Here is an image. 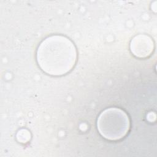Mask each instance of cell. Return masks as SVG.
Masks as SVG:
<instances>
[{"label":"cell","mask_w":157,"mask_h":157,"mask_svg":"<svg viewBox=\"0 0 157 157\" xmlns=\"http://www.w3.org/2000/svg\"><path fill=\"white\" fill-rule=\"evenodd\" d=\"M17 139L18 142L21 143H26L31 139V134L27 129H21L20 130L17 134Z\"/></svg>","instance_id":"cell-4"},{"label":"cell","mask_w":157,"mask_h":157,"mask_svg":"<svg viewBox=\"0 0 157 157\" xmlns=\"http://www.w3.org/2000/svg\"><path fill=\"white\" fill-rule=\"evenodd\" d=\"M130 50L135 56L139 58H145L153 53L154 43L149 36L139 34L131 40Z\"/></svg>","instance_id":"cell-3"},{"label":"cell","mask_w":157,"mask_h":157,"mask_svg":"<svg viewBox=\"0 0 157 157\" xmlns=\"http://www.w3.org/2000/svg\"><path fill=\"white\" fill-rule=\"evenodd\" d=\"M99 133L105 139L118 140L124 137L130 129L128 115L121 109L111 107L101 113L97 120Z\"/></svg>","instance_id":"cell-2"},{"label":"cell","mask_w":157,"mask_h":157,"mask_svg":"<svg viewBox=\"0 0 157 157\" xmlns=\"http://www.w3.org/2000/svg\"><path fill=\"white\" fill-rule=\"evenodd\" d=\"M77 58V50L73 42L60 35L45 38L39 45L36 53L40 68L53 76H61L69 72L75 65Z\"/></svg>","instance_id":"cell-1"}]
</instances>
